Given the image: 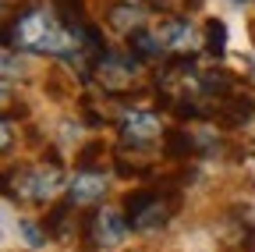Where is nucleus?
Returning a JSON list of instances; mask_svg holds the SVG:
<instances>
[{
  "mask_svg": "<svg viewBox=\"0 0 255 252\" xmlns=\"http://www.w3.org/2000/svg\"><path fill=\"white\" fill-rule=\"evenodd\" d=\"M11 43L21 46V50H32V53H50V57H64V60H78V64H82V53H92L89 43H85V25H64V21L50 18L39 7L18 14V21L11 28ZM96 60H100V57H96ZM82 71L89 78V64H82Z\"/></svg>",
  "mask_w": 255,
  "mask_h": 252,
  "instance_id": "1",
  "label": "nucleus"
},
{
  "mask_svg": "<svg viewBox=\"0 0 255 252\" xmlns=\"http://www.w3.org/2000/svg\"><path fill=\"white\" fill-rule=\"evenodd\" d=\"M11 181H14V199H28V203H46L57 188L64 185V174L57 164H39V167H21V171H11Z\"/></svg>",
  "mask_w": 255,
  "mask_h": 252,
  "instance_id": "2",
  "label": "nucleus"
},
{
  "mask_svg": "<svg viewBox=\"0 0 255 252\" xmlns=\"http://www.w3.org/2000/svg\"><path fill=\"white\" fill-rule=\"evenodd\" d=\"M124 210H128V224L135 231H156L170 220V203L159 196V192H135L124 199Z\"/></svg>",
  "mask_w": 255,
  "mask_h": 252,
  "instance_id": "3",
  "label": "nucleus"
},
{
  "mask_svg": "<svg viewBox=\"0 0 255 252\" xmlns=\"http://www.w3.org/2000/svg\"><path fill=\"white\" fill-rule=\"evenodd\" d=\"M135 68H138V57H121V53H103L100 60H96V78H100V85L107 92H114V96H121V92L131 89L135 82Z\"/></svg>",
  "mask_w": 255,
  "mask_h": 252,
  "instance_id": "4",
  "label": "nucleus"
},
{
  "mask_svg": "<svg viewBox=\"0 0 255 252\" xmlns=\"http://www.w3.org/2000/svg\"><path fill=\"white\" fill-rule=\"evenodd\" d=\"M128 217L114 213V210H103V213H92L85 220V242L92 249H107V245H117L124 235H128Z\"/></svg>",
  "mask_w": 255,
  "mask_h": 252,
  "instance_id": "5",
  "label": "nucleus"
},
{
  "mask_svg": "<svg viewBox=\"0 0 255 252\" xmlns=\"http://www.w3.org/2000/svg\"><path fill=\"white\" fill-rule=\"evenodd\" d=\"M159 117L156 114H142V110H135V114H128L124 121H121V139L128 142V146H149V142H156L159 139Z\"/></svg>",
  "mask_w": 255,
  "mask_h": 252,
  "instance_id": "6",
  "label": "nucleus"
},
{
  "mask_svg": "<svg viewBox=\"0 0 255 252\" xmlns=\"http://www.w3.org/2000/svg\"><path fill=\"white\" fill-rule=\"evenodd\" d=\"M107 196V178L100 171H78L71 181H68V199L85 206V203H96Z\"/></svg>",
  "mask_w": 255,
  "mask_h": 252,
  "instance_id": "7",
  "label": "nucleus"
},
{
  "mask_svg": "<svg viewBox=\"0 0 255 252\" xmlns=\"http://www.w3.org/2000/svg\"><path fill=\"white\" fill-rule=\"evenodd\" d=\"M255 114V100L252 96H234V100H216V107L209 110V117L216 124H223V128H238V124H245L248 117Z\"/></svg>",
  "mask_w": 255,
  "mask_h": 252,
  "instance_id": "8",
  "label": "nucleus"
},
{
  "mask_svg": "<svg viewBox=\"0 0 255 252\" xmlns=\"http://www.w3.org/2000/svg\"><path fill=\"white\" fill-rule=\"evenodd\" d=\"M156 36L163 39V46H170V50H177V53H188V46L195 43V28H191L188 18H170V21L159 25Z\"/></svg>",
  "mask_w": 255,
  "mask_h": 252,
  "instance_id": "9",
  "label": "nucleus"
},
{
  "mask_svg": "<svg viewBox=\"0 0 255 252\" xmlns=\"http://www.w3.org/2000/svg\"><path fill=\"white\" fill-rule=\"evenodd\" d=\"M107 18H110V25L117 32H135V28H142V21H145V11L135 7V4H114Z\"/></svg>",
  "mask_w": 255,
  "mask_h": 252,
  "instance_id": "10",
  "label": "nucleus"
},
{
  "mask_svg": "<svg viewBox=\"0 0 255 252\" xmlns=\"http://www.w3.org/2000/svg\"><path fill=\"white\" fill-rule=\"evenodd\" d=\"M128 39H131V53L142 57V60H156L163 57V39L145 32V28H135V32H128Z\"/></svg>",
  "mask_w": 255,
  "mask_h": 252,
  "instance_id": "11",
  "label": "nucleus"
},
{
  "mask_svg": "<svg viewBox=\"0 0 255 252\" xmlns=\"http://www.w3.org/2000/svg\"><path fill=\"white\" fill-rule=\"evenodd\" d=\"M199 89L206 92V96H216V100H223V96H231V89H234V78H231L227 71H206V75H199Z\"/></svg>",
  "mask_w": 255,
  "mask_h": 252,
  "instance_id": "12",
  "label": "nucleus"
},
{
  "mask_svg": "<svg viewBox=\"0 0 255 252\" xmlns=\"http://www.w3.org/2000/svg\"><path fill=\"white\" fill-rule=\"evenodd\" d=\"M191 149H195V142H191L188 132L174 128V132H163V153L170 156V160H177V156H188Z\"/></svg>",
  "mask_w": 255,
  "mask_h": 252,
  "instance_id": "13",
  "label": "nucleus"
},
{
  "mask_svg": "<svg viewBox=\"0 0 255 252\" xmlns=\"http://www.w3.org/2000/svg\"><path fill=\"white\" fill-rule=\"evenodd\" d=\"M50 4H53V11L64 25H85V4L82 0H50Z\"/></svg>",
  "mask_w": 255,
  "mask_h": 252,
  "instance_id": "14",
  "label": "nucleus"
},
{
  "mask_svg": "<svg viewBox=\"0 0 255 252\" xmlns=\"http://www.w3.org/2000/svg\"><path fill=\"white\" fill-rule=\"evenodd\" d=\"M206 50L213 57H223V50H227V25L216 21V18L206 25Z\"/></svg>",
  "mask_w": 255,
  "mask_h": 252,
  "instance_id": "15",
  "label": "nucleus"
},
{
  "mask_svg": "<svg viewBox=\"0 0 255 252\" xmlns=\"http://www.w3.org/2000/svg\"><path fill=\"white\" fill-rule=\"evenodd\" d=\"M68 206H71V199H68V203H60V206H53V213L46 217V224H43V228H46L50 235H60V231H64V220H68Z\"/></svg>",
  "mask_w": 255,
  "mask_h": 252,
  "instance_id": "16",
  "label": "nucleus"
},
{
  "mask_svg": "<svg viewBox=\"0 0 255 252\" xmlns=\"http://www.w3.org/2000/svg\"><path fill=\"white\" fill-rule=\"evenodd\" d=\"M25 71V64L14 57V53H7V50H0V75H7V78H18Z\"/></svg>",
  "mask_w": 255,
  "mask_h": 252,
  "instance_id": "17",
  "label": "nucleus"
},
{
  "mask_svg": "<svg viewBox=\"0 0 255 252\" xmlns=\"http://www.w3.org/2000/svg\"><path fill=\"white\" fill-rule=\"evenodd\" d=\"M21 235L28 238V245H36V249H39V245H46V235H43L39 228H32L28 220H21Z\"/></svg>",
  "mask_w": 255,
  "mask_h": 252,
  "instance_id": "18",
  "label": "nucleus"
},
{
  "mask_svg": "<svg viewBox=\"0 0 255 252\" xmlns=\"http://www.w3.org/2000/svg\"><path fill=\"white\" fill-rule=\"evenodd\" d=\"M11 142H14V132H11V124H7V121H0V153H4Z\"/></svg>",
  "mask_w": 255,
  "mask_h": 252,
  "instance_id": "19",
  "label": "nucleus"
},
{
  "mask_svg": "<svg viewBox=\"0 0 255 252\" xmlns=\"http://www.w3.org/2000/svg\"><path fill=\"white\" fill-rule=\"evenodd\" d=\"M96 153H103V146H100V142H92L89 149H82V164H92V156H96Z\"/></svg>",
  "mask_w": 255,
  "mask_h": 252,
  "instance_id": "20",
  "label": "nucleus"
},
{
  "mask_svg": "<svg viewBox=\"0 0 255 252\" xmlns=\"http://www.w3.org/2000/svg\"><path fill=\"white\" fill-rule=\"evenodd\" d=\"M7 107H11V92L0 85V110H7Z\"/></svg>",
  "mask_w": 255,
  "mask_h": 252,
  "instance_id": "21",
  "label": "nucleus"
},
{
  "mask_svg": "<svg viewBox=\"0 0 255 252\" xmlns=\"http://www.w3.org/2000/svg\"><path fill=\"white\" fill-rule=\"evenodd\" d=\"M0 11H4V0H0Z\"/></svg>",
  "mask_w": 255,
  "mask_h": 252,
  "instance_id": "22",
  "label": "nucleus"
}]
</instances>
